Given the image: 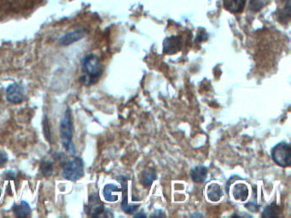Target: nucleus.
Masks as SVG:
<instances>
[{"mask_svg": "<svg viewBox=\"0 0 291 218\" xmlns=\"http://www.w3.org/2000/svg\"><path fill=\"white\" fill-rule=\"evenodd\" d=\"M7 160H8L7 154L3 151L0 150V166L4 165Z\"/></svg>", "mask_w": 291, "mask_h": 218, "instance_id": "obj_21", "label": "nucleus"}, {"mask_svg": "<svg viewBox=\"0 0 291 218\" xmlns=\"http://www.w3.org/2000/svg\"><path fill=\"white\" fill-rule=\"evenodd\" d=\"M245 3L246 0H223L224 7L233 14L241 13L244 9Z\"/></svg>", "mask_w": 291, "mask_h": 218, "instance_id": "obj_13", "label": "nucleus"}, {"mask_svg": "<svg viewBox=\"0 0 291 218\" xmlns=\"http://www.w3.org/2000/svg\"><path fill=\"white\" fill-rule=\"evenodd\" d=\"M119 182L121 183L122 186V202H121V209L123 210L124 213L127 214H132L135 213L136 211L138 209L139 205H130L127 201V178L125 177H119Z\"/></svg>", "mask_w": 291, "mask_h": 218, "instance_id": "obj_10", "label": "nucleus"}, {"mask_svg": "<svg viewBox=\"0 0 291 218\" xmlns=\"http://www.w3.org/2000/svg\"><path fill=\"white\" fill-rule=\"evenodd\" d=\"M191 177L194 183H203L208 177V169L204 165H197L191 170Z\"/></svg>", "mask_w": 291, "mask_h": 218, "instance_id": "obj_14", "label": "nucleus"}, {"mask_svg": "<svg viewBox=\"0 0 291 218\" xmlns=\"http://www.w3.org/2000/svg\"><path fill=\"white\" fill-rule=\"evenodd\" d=\"M85 211L87 215L91 218L100 217L104 213L103 202L101 201L100 198L98 197L97 194H93L89 196L88 204L85 205Z\"/></svg>", "mask_w": 291, "mask_h": 218, "instance_id": "obj_7", "label": "nucleus"}, {"mask_svg": "<svg viewBox=\"0 0 291 218\" xmlns=\"http://www.w3.org/2000/svg\"><path fill=\"white\" fill-rule=\"evenodd\" d=\"M84 176V162L80 157L75 156L65 164L62 170V177L66 180L75 182Z\"/></svg>", "mask_w": 291, "mask_h": 218, "instance_id": "obj_3", "label": "nucleus"}, {"mask_svg": "<svg viewBox=\"0 0 291 218\" xmlns=\"http://www.w3.org/2000/svg\"><path fill=\"white\" fill-rule=\"evenodd\" d=\"M156 180V171L153 170H147L142 172L140 182L144 188H150L154 181Z\"/></svg>", "mask_w": 291, "mask_h": 218, "instance_id": "obj_16", "label": "nucleus"}, {"mask_svg": "<svg viewBox=\"0 0 291 218\" xmlns=\"http://www.w3.org/2000/svg\"><path fill=\"white\" fill-rule=\"evenodd\" d=\"M278 20L283 24H288L291 21V5H286L278 11Z\"/></svg>", "mask_w": 291, "mask_h": 218, "instance_id": "obj_18", "label": "nucleus"}, {"mask_svg": "<svg viewBox=\"0 0 291 218\" xmlns=\"http://www.w3.org/2000/svg\"><path fill=\"white\" fill-rule=\"evenodd\" d=\"M283 3H286V4H291V0H281Z\"/></svg>", "mask_w": 291, "mask_h": 218, "instance_id": "obj_22", "label": "nucleus"}, {"mask_svg": "<svg viewBox=\"0 0 291 218\" xmlns=\"http://www.w3.org/2000/svg\"><path fill=\"white\" fill-rule=\"evenodd\" d=\"M266 5V0H250V9L251 11L258 12Z\"/></svg>", "mask_w": 291, "mask_h": 218, "instance_id": "obj_19", "label": "nucleus"}, {"mask_svg": "<svg viewBox=\"0 0 291 218\" xmlns=\"http://www.w3.org/2000/svg\"><path fill=\"white\" fill-rule=\"evenodd\" d=\"M121 191V189L115 184H106L103 188V198L108 202H116Z\"/></svg>", "mask_w": 291, "mask_h": 218, "instance_id": "obj_11", "label": "nucleus"}, {"mask_svg": "<svg viewBox=\"0 0 291 218\" xmlns=\"http://www.w3.org/2000/svg\"><path fill=\"white\" fill-rule=\"evenodd\" d=\"M85 31L82 29L75 30L73 32L65 34L63 37L59 39V44L61 45H69V44H74V42L79 41V39L85 36Z\"/></svg>", "mask_w": 291, "mask_h": 218, "instance_id": "obj_12", "label": "nucleus"}, {"mask_svg": "<svg viewBox=\"0 0 291 218\" xmlns=\"http://www.w3.org/2000/svg\"><path fill=\"white\" fill-rule=\"evenodd\" d=\"M272 158L277 165L286 168L291 165V147L287 142H280L272 149Z\"/></svg>", "mask_w": 291, "mask_h": 218, "instance_id": "obj_5", "label": "nucleus"}, {"mask_svg": "<svg viewBox=\"0 0 291 218\" xmlns=\"http://www.w3.org/2000/svg\"><path fill=\"white\" fill-rule=\"evenodd\" d=\"M41 172L44 177H50L53 172L52 164L50 162L42 163Z\"/></svg>", "mask_w": 291, "mask_h": 218, "instance_id": "obj_20", "label": "nucleus"}, {"mask_svg": "<svg viewBox=\"0 0 291 218\" xmlns=\"http://www.w3.org/2000/svg\"><path fill=\"white\" fill-rule=\"evenodd\" d=\"M6 98L11 104H21L25 98L23 87L17 83H13L6 90Z\"/></svg>", "mask_w": 291, "mask_h": 218, "instance_id": "obj_8", "label": "nucleus"}, {"mask_svg": "<svg viewBox=\"0 0 291 218\" xmlns=\"http://www.w3.org/2000/svg\"><path fill=\"white\" fill-rule=\"evenodd\" d=\"M229 195L233 200L238 202H244L250 197L251 188L249 183L238 178L233 182H230Z\"/></svg>", "mask_w": 291, "mask_h": 218, "instance_id": "obj_4", "label": "nucleus"}, {"mask_svg": "<svg viewBox=\"0 0 291 218\" xmlns=\"http://www.w3.org/2000/svg\"><path fill=\"white\" fill-rule=\"evenodd\" d=\"M281 207L280 205L276 203H272L265 207L264 211L262 213L263 218H274L278 217L281 213Z\"/></svg>", "mask_w": 291, "mask_h": 218, "instance_id": "obj_17", "label": "nucleus"}, {"mask_svg": "<svg viewBox=\"0 0 291 218\" xmlns=\"http://www.w3.org/2000/svg\"><path fill=\"white\" fill-rule=\"evenodd\" d=\"M60 136L62 143L66 150L74 155L75 147L73 143V124L71 119L70 111L67 109L60 124Z\"/></svg>", "mask_w": 291, "mask_h": 218, "instance_id": "obj_2", "label": "nucleus"}, {"mask_svg": "<svg viewBox=\"0 0 291 218\" xmlns=\"http://www.w3.org/2000/svg\"><path fill=\"white\" fill-rule=\"evenodd\" d=\"M182 39L180 36H170L163 41V52L167 55H174L181 50Z\"/></svg>", "mask_w": 291, "mask_h": 218, "instance_id": "obj_9", "label": "nucleus"}, {"mask_svg": "<svg viewBox=\"0 0 291 218\" xmlns=\"http://www.w3.org/2000/svg\"><path fill=\"white\" fill-rule=\"evenodd\" d=\"M205 197L210 203L220 202L224 197L223 187L216 181H212L205 187Z\"/></svg>", "mask_w": 291, "mask_h": 218, "instance_id": "obj_6", "label": "nucleus"}, {"mask_svg": "<svg viewBox=\"0 0 291 218\" xmlns=\"http://www.w3.org/2000/svg\"><path fill=\"white\" fill-rule=\"evenodd\" d=\"M12 209L15 217L17 218H25L31 213L29 205L26 201H21L19 204H15Z\"/></svg>", "mask_w": 291, "mask_h": 218, "instance_id": "obj_15", "label": "nucleus"}, {"mask_svg": "<svg viewBox=\"0 0 291 218\" xmlns=\"http://www.w3.org/2000/svg\"><path fill=\"white\" fill-rule=\"evenodd\" d=\"M83 71L85 75L82 77L83 82L86 86H90L97 82L103 74V67L100 60L94 54L85 56L82 62Z\"/></svg>", "mask_w": 291, "mask_h": 218, "instance_id": "obj_1", "label": "nucleus"}]
</instances>
